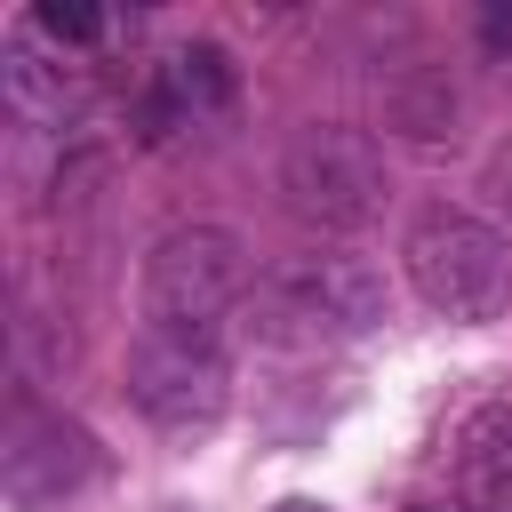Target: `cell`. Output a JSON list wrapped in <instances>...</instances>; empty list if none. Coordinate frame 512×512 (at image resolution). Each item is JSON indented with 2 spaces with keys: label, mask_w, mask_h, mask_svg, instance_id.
I'll return each instance as SVG.
<instances>
[{
  "label": "cell",
  "mask_w": 512,
  "mask_h": 512,
  "mask_svg": "<svg viewBox=\"0 0 512 512\" xmlns=\"http://www.w3.org/2000/svg\"><path fill=\"white\" fill-rule=\"evenodd\" d=\"M400 272H408V288L424 296V312H440V320H456V328H480V320H496V312L512 304V240H504L488 216L448 208V200H432V208L408 216V232H400Z\"/></svg>",
  "instance_id": "6da1fadb"
},
{
  "label": "cell",
  "mask_w": 512,
  "mask_h": 512,
  "mask_svg": "<svg viewBox=\"0 0 512 512\" xmlns=\"http://www.w3.org/2000/svg\"><path fill=\"white\" fill-rule=\"evenodd\" d=\"M376 320H384V272L368 256L312 248V256H288L256 280V336H272V344L320 352V344L368 336Z\"/></svg>",
  "instance_id": "7a4b0ae2"
},
{
  "label": "cell",
  "mask_w": 512,
  "mask_h": 512,
  "mask_svg": "<svg viewBox=\"0 0 512 512\" xmlns=\"http://www.w3.org/2000/svg\"><path fill=\"white\" fill-rule=\"evenodd\" d=\"M384 192H392V176H384V144L368 128L312 120L280 152V200L312 232H360V224H376Z\"/></svg>",
  "instance_id": "3957f363"
},
{
  "label": "cell",
  "mask_w": 512,
  "mask_h": 512,
  "mask_svg": "<svg viewBox=\"0 0 512 512\" xmlns=\"http://www.w3.org/2000/svg\"><path fill=\"white\" fill-rule=\"evenodd\" d=\"M248 304V248L224 224H176L144 256V328H192L224 336V320Z\"/></svg>",
  "instance_id": "277c9868"
},
{
  "label": "cell",
  "mask_w": 512,
  "mask_h": 512,
  "mask_svg": "<svg viewBox=\"0 0 512 512\" xmlns=\"http://www.w3.org/2000/svg\"><path fill=\"white\" fill-rule=\"evenodd\" d=\"M128 400L152 432L168 440H200L224 424L232 408V352L224 336H192V328H144L128 344Z\"/></svg>",
  "instance_id": "5b68a950"
},
{
  "label": "cell",
  "mask_w": 512,
  "mask_h": 512,
  "mask_svg": "<svg viewBox=\"0 0 512 512\" xmlns=\"http://www.w3.org/2000/svg\"><path fill=\"white\" fill-rule=\"evenodd\" d=\"M96 464H104V448H96L88 424H72V416H56V408H16L8 456H0L16 504H56V496H72L80 480H96Z\"/></svg>",
  "instance_id": "8992f818"
},
{
  "label": "cell",
  "mask_w": 512,
  "mask_h": 512,
  "mask_svg": "<svg viewBox=\"0 0 512 512\" xmlns=\"http://www.w3.org/2000/svg\"><path fill=\"white\" fill-rule=\"evenodd\" d=\"M232 88H240V80H232V56H224L216 40H184V48H168V56L152 64L136 120H144V136L160 144V136H176V128H200V120L232 112Z\"/></svg>",
  "instance_id": "52a82bcc"
},
{
  "label": "cell",
  "mask_w": 512,
  "mask_h": 512,
  "mask_svg": "<svg viewBox=\"0 0 512 512\" xmlns=\"http://www.w3.org/2000/svg\"><path fill=\"white\" fill-rule=\"evenodd\" d=\"M448 496H456V512H512V400H480L456 416Z\"/></svg>",
  "instance_id": "ba28073f"
},
{
  "label": "cell",
  "mask_w": 512,
  "mask_h": 512,
  "mask_svg": "<svg viewBox=\"0 0 512 512\" xmlns=\"http://www.w3.org/2000/svg\"><path fill=\"white\" fill-rule=\"evenodd\" d=\"M0 104H8L16 128H64V120L80 112V80H72V64L48 56L32 24H16L8 48H0Z\"/></svg>",
  "instance_id": "9c48e42d"
},
{
  "label": "cell",
  "mask_w": 512,
  "mask_h": 512,
  "mask_svg": "<svg viewBox=\"0 0 512 512\" xmlns=\"http://www.w3.org/2000/svg\"><path fill=\"white\" fill-rule=\"evenodd\" d=\"M384 112H392V128H408V136H440V128L456 120V88L432 72L424 88H392V104H384Z\"/></svg>",
  "instance_id": "30bf717a"
},
{
  "label": "cell",
  "mask_w": 512,
  "mask_h": 512,
  "mask_svg": "<svg viewBox=\"0 0 512 512\" xmlns=\"http://www.w3.org/2000/svg\"><path fill=\"white\" fill-rule=\"evenodd\" d=\"M24 24H32L40 40H56V56H64V48H96V40L112 32V16H96V8H64V0H40Z\"/></svg>",
  "instance_id": "8fae6325"
},
{
  "label": "cell",
  "mask_w": 512,
  "mask_h": 512,
  "mask_svg": "<svg viewBox=\"0 0 512 512\" xmlns=\"http://www.w3.org/2000/svg\"><path fill=\"white\" fill-rule=\"evenodd\" d=\"M272 512H328V504H312V496H288V504H272Z\"/></svg>",
  "instance_id": "7c38bea8"
},
{
  "label": "cell",
  "mask_w": 512,
  "mask_h": 512,
  "mask_svg": "<svg viewBox=\"0 0 512 512\" xmlns=\"http://www.w3.org/2000/svg\"><path fill=\"white\" fill-rule=\"evenodd\" d=\"M504 200H512V160H504Z\"/></svg>",
  "instance_id": "4fadbf2b"
}]
</instances>
